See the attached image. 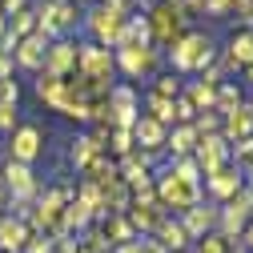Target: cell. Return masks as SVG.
<instances>
[{
  "mask_svg": "<svg viewBox=\"0 0 253 253\" xmlns=\"http://www.w3.org/2000/svg\"><path fill=\"white\" fill-rule=\"evenodd\" d=\"M213 37L205 33H181L173 44H169V60L177 73H205L213 65Z\"/></svg>",
  "mask_w": 253,
  "mask_h": 253,
  "instance_id": "1",
  "label": "cell"
},
{
  "mask_svg": "<svg viewBox=\"0 0 253 253\" xmlns=\"http://www.w3.org/2000/svg\"><path fill=\"white\" fill-rule=\"evenodd\" d=\"M153 197L161 201V209L169 213V209H177V213H185V209H193L197 201H201V185H189V181H181V177H173L169 169L157 177V185H153Z\"/></svg>",
  "mask_w": 253,
  "mask_h": 253,
  "instance_id": "2",
  "label": "cell"
},
{
  "mask_svg": "<svg viewBox=\"0 0 253 253\" xmlns=\"http://www.w3.org/2000/svg\"><path fill=\"white\" fill-rule=\"evenodd\" d=\"M77 28V8L69 0H41L37 8V33L48 41H65V33Z\"/></svg>",
  "mask_w": 253,
  "mask_h": 253,
  "instance_id": "3",
  "label": "cell"
},
{
  "mask_svg": "<svg viewBox=\"0 0 253 253\" xmlns=\"http://www.w3.org/2000/svg\"><path fill=\"white\" fill-rule=\"evenodd\" d=\"M113 73H117V60H113V48H101V44H77V77L84 81H109L113 84Z\"/></svg>",
  "mask_w": 253,
  "mask_h": 253,
  "instance_id": "4",
  "label": "cell"
},
{
  "mask_svg": "<svg viewBox=\"0 0 253 253\" xmlns=\"http://www.w3.org/2000/svg\"><path fill=\"white\" fill-rule=\"evenodd\" d=\"M113 60H117V69H121L125 77L141 81V77H153V73H157L161 52H157L153 44H121V48L113 52Z\"/></svg>",
  "mask_w": 253,
  "mask_h": 253,
  "instance_id": "5",
  "label": "cell"
},
{
  "mask_svg": "<svg viewBox=\"0 0 253 253\" xmlns=\"http://www.w3.org/2000/svg\"><path fill=\"white\" fill-rule=\"evenodd\" d=\"M125 20H129V16H121V12H113L109 4H101V8H92V12L84 16V24H88V33H92V44H101V48H117V44H121V33H125Z\"/></svg>",
  "mask_w": 253,
  "mask_h": 253,
  "instance_id": "6",
  "label": "cell"
},
{
  "mask_svg": "<svg viewBox=\"0 0 253 253\" xmlns=\"http://www.w3.org/2000/svg\"><path fill=\"white\" fill-rule=\"evenodd\" d=\"M253 221V193L249 189H241L237 197H229L225 205L217 209V225H221V237H241V229Z\"/></svg>",
  "mask_w": 253,
  "mask_h": 253,
  "instance_id": "7",
  "label": "cell"
},
{
  "mask_svg": "<svg viewBox=\"0 0 253 253\" xmlns=\"http://www.w3.org/2000/svg\"><path fill=\"white\" fill-rule=\"evenodd\" d=\"M0 181H4L8 201H33L41 193V181H37L33 165H20V161H8L4 169H0Z\"/></svg>",
  "mask_w": 253,
  "mask_h": 253,
  "instance_id": "8",
  "label": "cell"
},
{
  "mask_svg": "<svg viewBox=\"0 0 253 253\" xmlns=\"http://www.w3.org/2000/svg\"><path fill=\"white\" fill-rule=\"evenodd\" d=\"M137 117H141V105H137L133 84H113V92H109V129H133Z\"/></svg>",
  "mask_w": 253,
  "mask_h": 253,
  "instance_id": "9",
  "label": "cell"
},
{
  "mask_svg": "<svg viewBox=\"0 0 253 253\" xmlns=\"http://www.w3.org/2000/svg\"><path fill=\"white\" fill-rule=\"evenodd\" d=\"M145 20H149V33H153V41H157V44H173V41L181 37V20H185V16H181V8H177V4L161 0V4H153V8H149V16H145Z\"/></svg>",
  "mask_w": 253,
  "mask_h": 253,
  "instance_id": "10",
  "label": "cell"
},
{
  "mask_svg": "<svg viewBox=\"0 0 253 253\" xmlns=\"http://www.w3.org/2000/svg\"><path fill=\"white\" fill-rule=\"evenodd\" d=\"M193 161H197V169L205 177L217 173L221 165H229V141L221 137V133H201L197 137V149H193Z\"/></svg>",
  "mask_w": 253,
  "mask_h": 253,
  "instance_id": "11",
  "label": "cell"
},
{
  "mask_svg": "<svg viewBox=\"0 0 253 253\" xmlns=\"http://www.w3.org/2000/svg\"><path fill=\"white\" fill-rule=\"evenodd\" d=\"M125 217H129V225L137 229V237H145V233L153 237L157 225H161L169 213L161 209V201H157V197H133V201H129V213H125Z\"/></svg>",
  "mask_w": 253,
  "mask_h": 253,
  "instance_id": "12",
  "label": "cell"
},
{
  "mask_svg": "<svg viewBox=\"0 0 253 253\" xmlns=\"http://www.w3.org/2000/svg\"><path fill=\"white\" fill-rule=\"evenodd\" d=\"M41 73H48V77H56V81L73 77V73H77V44H73L69 37H65V41H48V52H44Z\"/></svg>",
  "mask_w": 253,
  "mask_h": 253,
  "instance_id": "13",
  "label": "cell"
},
{
  "mask_svg": "<svg viewBox=\"0 0 253 253\" xmlns=\"http://www.w3.org/2000/svg\"><path fill=\"white\" fill-rule=\"evenodd\" d=\"M44 149V137L37 125H16V133H12V157L8 161H20V165H33L37 157Z\"/></svg>",
  "mask_w": 253,
  "mask_h": 253,
  "instance_id": "14",
  "label": "cell"
},
{
  "mask_svg": "<svg viewBox=\"0 0 253 253\" xmlns=\"http://www.w3.org/2000/svg\"><path fill=\"white\" fill-rule=\"evenodd\" d=\"M205 189H209L217 201H229V197H237L241 189H245V177H241V169H237V165H221L217 173H209V177H205Z\"/></svg>",
  "mask_w": 253,
  "mask_h": 253,
  "instance_id": "15",
  "label": "cell"
},
{
  "mask_svg": "<svg viewBox=\"0 0 253 253\" xmlns=\"http://www.w3.org/2000/svg\"><path fill=\"white\" fill-rule=\"evenodd\" d=\"M133 145H141V153H165V137H169V129L165 125H157L153 117H137V125H133Z\"/></svg>",
  "mask_w": 253,
  "mask_h": 253,
  "instance_id": "16",
  "label": "cell"
},
{
  "mask_svg": "<svg viewBox=\"0 0 253 253\" xmlns=\"http://www.w3.org/2000/svg\"><path fill=\"white\" fill-rule=\"evenodd\" d=\"M213 225H217V209L213 205H193V209H185L181 213V229L189 233V241H201L205 233H213Z\"/></svg>",
  "mask_w": 253,
  "mask_h": 253,
  "instance_id": "17",
  "label": "cell"
},
{
  "mask_svg": "<svg viewBox=\"0 0 253 253\" xmlns=\"http://www.w3.org/2000/svg\"><path fill=\"white\" fill-rule=\"evenodd\" d=\"M221 137H225L229 145L233 141H241V137H253V105H237L233 113H225L221 117Z\"/></svg>",
  "mask_w": 253,
  "mask_h": 253,
  "instance_id": "18",
  "label": "cell"
},
{
  "mask_svg": "<svg viewBox=\"0 0 253 253\" xmlns=\"http://www.w3.org/2000/svg\"><path fill=\"white\" fill-rule=\"evenodd\" d=\"M197 129L193 125H173V133L165 137V153L173 157V161H185V157H193V149H197Z\"/></svg>",
  "mask_w": 253,
  "mask_h": 253,
  "instance_id": "19",
  "label": "cell"
},
{
  "mask_svg": "<svg viewBox=\"0 0 253 253\" xmlns=\"http://www.w3.org/2000/svg\"><path fill=\"white\" fill-rule=\"evenodd\" d=\"M12 52H16V65H20V69H41V65H44V52H48V37L33 33V37L16 41Z\"/></svg>",
  "mask_w": 253,
  "mask_h": 253,
  "instance_id": "20",
  "label": "cell"
},
{
  "mask_svg": "<svg viewBox=\"0 0 253 253\" xmlns=\"http://www.w3.org/2000/svg\"><path fill=\"white\" fill-rule=\"evenodd\" d=\"M28 241V225L20 217H0V253H20Z\"/></svg>",
  "mask_w": 253,
  "mask_h": 253,
  "instance_id": "21",
  "label": "cell"
},
{
  "mask_svg": "<svg viewBox=\"0 0 253 253\" xmlns=\"http://www.w3.org/2000/svg\"><path fill=\"white\" fill-rule=\"evenodd\" d=\"M101 153H105V137H101V133H84V137L73 141V153H69V157H73V165H77V169H84V165L97 161Z\"/></svg>",
  "mask_w": 253,
  "mask_h": 253,
  "instance_id": "22",
  "label": "cell"
},
{
  "mask_svg": "<svg viewBox=\"0 0 253 253\" xmlns=\"http://www.w3.org/2000/svg\"><path fill=\"white\" fill-rule=\"evenodd\" d=\"M245 65H253V33H237L229 41V48H225V69L229 73H237Z\"/></svg>",
  "mask_w": 253,
  "mask_h": 253,
  "instance_id": "23",
  "label": "cell"
},
{
  "mask_svg": "<svg viewBox=\"0 0 253 253\" xmlns=\"http://www.w3.org/2000/svg\"><path fill=\"white\" fill-rule=\"evenodd\" d=\"M157 241H161V249L165 253H185V245H189V233L181 229V221H173V217H165L161 225H157V233H153Z\"/></svg>",
  "mask_w": 253,
  "mask_h": 253,
  "instance_id": "24",
  "label": "cell"
},
{
  "mask_svg": "<svg viewBox=\"0 0 253 253\" xmlns=\"http://www.w3.org/2000/svg\"><path fill=\"white\" fill-rule=\"evenodd\" d=\"M105 237H109V245L117 249V245H125V241H137V229L129 225V217L125 213H113V217H105Z\"/></svg>",
  "mask_w": 253,
  "mask_h": 253,
  "instance_id": "25",
  "label": "cell"
},
{
  "mask_svg": "<svg viewBox=\"0 0 253 253\" xmlns=\"http://www.w3.org/2000/svg\"><path fill=\"white\" fill-rule=\"evenodd\" d=\"M185 101L193 105L197 113L213 109V105H217V84H213V81H193V84H189V92H185Z\"/></svg>",
  "mask_w": 253,
  "mask_h": 253,
  "instance_id": "26",
  "label": "cell"
},
{
  "mask_svg": "<svg viewBox=\"0 0 253 253\" xmlns=\"http://www.w3.org/2000/svg\"><path fill=\"white\" fill-rule=\"evenodd\" d=\"M153 41V33H149V20L145 16H129V20H125V33H121V44H149ZM117 44V48H121Z\"/></svg>",
  "mask_w": 253,
  "mask_h": 253,
  "instance_id": "27",
  "label": "cell"
},
{
  "mask_svg": "<svg viewBox=\"0 0 253 253\" xmlns=\"http://www.w3.org/2000/svg\"><path fill=\"white\" fill-rule=\"evenodd\" d=\"M4 33H8L12 41H24V37H33V33H37V12H33V8H24V12L8 16V24H4Z\"/></svg>",
  "mask_w": 253,
  "mask_h": 253,
  "instance_id": "28",
  "label": "cell"
},
{
  "mask_svg": "<svg viewBox=\"0 0 253 253\" xmlns=\"http://www.w3.org/2000/svg\"><path fill=\"white\" fill-rule=\"evenodd\" d=\"M37 97H41L48 109H56V105H60V97H65V81H56V77L41 73V77H37Z\"/></svg>",
  "mask_w": 253,
  "mask_h": 253,
  "instance_id": "29",
  "label": "cell"
},
{
  "mask_svg": "<svg viewBox=\"0 0 253 253\" xmlns=\"http://www.w3.org/2000/svg\"><path fill=\"white\" fill-rule=\"evenodd\" d=\"M88 221H92V209H88L84 201L73 197V201L65 205V217H60V225H65V233H69V229H84Z\"/></svg>",
  "mask_w": 253,
  "mask_h": 253,
  "instance_id": "30",
  "label": "cell"
},
{
  "mask_svg": "<svg viewBox=\"0 0 253 253\" xmlns=\"http://www.w3.org/2000/svg\"><path fill=\"white\" fill-rule=\"evenodd\" d=\"M237 105H241V88H237L233 81H221V84H217V105H213V109L225 117V113H233Z\"/></svg>",
  "mask_w": 253,
  "mask_h": 253,
  "instance_id": "31",
  "label": "cell"
},
{
  "mask_svg": "<svg viewBox=\"0 0 253 253\" xmlns=\"http://www.w3.org/2000/svg\"><path fill=\"white\" fill-rule=\"evenodd\" d=\"M149 113L145 117H153L157 125H165V129H169V125H173V101H165V97H153V92H149Z\"/></svg>",
  "mask_w": 253,
  "mask_h": 253,
  "instance_id": "32",
  "label": "cell"
},
{
  "mask_svg": "<svg viewBox=\"0 0 253 253\" xmlns=\"http://www.w3.org/2000/svg\"><path fill=\"white\" fill-rule=\"evenodd\" d=\"M105 141H109V149H113L117 157H129V153L137 149V145H133V133H129V129H109V133H105Z\"/></svg>",
  "mask_w": 253,
  "mask_h": 253,
  "instance_id": "33",
  "label": "cell"
},
{
  "mask_svg": "<svg viewBox=\"0 0 253 253\" xmlns=\"http://www.w3.org/2000/svg\"><path fill=\"white\" fill-rule=\"evenodd\" d=\"M169 173H173V177H181V181H189V185H201V177H205V173L197 169L193 157H185V161H173V165H169Z\"/></svg>",
  "mask_w": 253,
  "mask_h": 253,
  "instance_id": "34",
  "label": "cell"
},
{
  "mask_svg": "<svg viewBox=\"0 0 253 253\" xmlns=\"http://www.w3.org/2000/svg\"><path fill=\"white\" fill-rule=\"evenodd\" d=\"M81 249H88V253H113V245H109V237H105V229H101V225H92V229L84 233Z\"/></svg>",
  "mask_w": 253,
  "mask_h": 253,
  "instance_id": "35",
  "label": "cell"
},
{
  "mask_svg": "<svg viewBox=\"0 0 253 253\" xmlns=\"http://www.w3.org/2000/svg\"><path fill=\"white\" fill-rule=\"evenodd\" d=\"M153 97L177 101V97H181V81H177V77H157V84H153Z\"/></svg>",
  "mask_w": 253,
  "mask_h": 253,
  "instance_id": "36",
  "label": "cell"
},
{
  "mask_svg": "<svg viewBox=\"0 0 253 253\" xmlns=\"http://www.w3.org/2000/svg\"><path fill=\"white\" fill-rule=\"evenodd\" d=\"M229 157H237V169H241V165L249 169V165H253V137L233 141V145H229Z\"/></svg>",
  "mask_w": 253,
  "mask_h": 253,
  "instance_id": "37",
  "label": "cell"
},
{
  "mask_svg": "<svg viewBox=\"0 0 253 253\" xmlns=\"http://www.w3.org/2000/svg\"><path fill=\"white\" fill-rule=\"evenodd\" d=\"M197 253H229V237H221V233H205L197 241Z\"/></svg>",
  "mask_w": 253,
  "mask_h": 253,
  "instance_id": "38",
  "label": "cell"
},
{
  "mask_svg": "<svg viewBox=\"0 0 253 253\" xmlns=\"http://www.w3.org/2000/svg\"><path fill=\"white\" fill-rule=\"evenodd\" d=\"M24 253H52V237H44V233H28Z\"/></svg>",
  "mask_w": 253,
  "mask_h": 253,
  "instance_id": "39",
  "label": "cell"
},
{
  "mask_svg": "<svg viewBox=\"0 0 253 253\" xmlns=\"http://www.w3.org/2000/svg\"><path fill=\"white\" fill-rule=\"evenodd\" d=\"M0 101H4V105H16V101H20L16 81H0Z\"/></svg>",
  "mask_w": 253,
  "mask_h": 253,
  "instance_id": "40",
  "label": "cell"
},
{
  "mask_svg": "<svg viewBox=\"0 0 253 253\" xmlns=\"http://www.w3.org/2000/svg\"><path fill=\"white\" fill-rule=\"evenodd\" d=\"M0 129H16V105L0 101Z\"/></svg>",
  "mask_w": 253,
  "mask_h": 253,
  "instance_id": "41",
  "label": "cell"
},
{
  "mask_svg": "<svg viewBox=\"0 0 253 253\" xmlns=\"http://www.w3.org/2000/svg\"><path fill=\"white\" fill-rule=\"evenodd\" d=\"M137 249H141V253H165L157 237H137Z\"/></svg>",
  "mask_w": 253,
  "mask_h": 253,
  "instance_id": "42",
  "label": "cell"
},
{
  "mask_svg": "<svg viewBox=\"0 0 253 253\" xmlns=\"http://www.w3.org/2000/svg\"><path fill=\"white\" fill-rule=\"evenodd\" d=\"M0 8H4V16H16L28 8V0H0Z\"/></svg>",
  "mask_w": 253,
  "mask_h": 253,
  "instance_id": "43",
  "label": "cell"
},
{
  "mask_svg": "<svg viewBox=\"0 0 253 253\" xmlns=\"http://www.w3.org/2000/svg\"><path fill=\"white\" fill-rule=\"evenodd\" d=\"M237 245H241L245 253H253V221H249V225L241 229V237H237Z\"/></svg>",
  "mask_w": 253,
  "mask_h": 253,
  "instance_id": "44",
  "label": "cell"
},
{
  "mask_svg": "<svg viewBox=\"0 0 253 253\" xmlns=\"http://www.w3.org/2000/svg\"><path fill=\"white\" fill-rule=\"evenodd\" d=\"M8 73H12V60H8L4 52H0V81H8Z\"/></svg>",
  "mask_w": 253,
  "mask_h": 253,
  "instance_id": "45",
  "label": "cell"
},
{
  "mask_svg": "<svg viewBox=\"0 0 253 253\" xmlns=\"http://www.w3.org/2000/svg\"><path fill=\"white\" fill-rule=\"evenodd\" d=\"M113 253H141V249H137V241H125V245H117Z\"/></svg>",
  "mask_w": 253,
  "mask_h": 253,
  "instance_id": "46",
  "label": "cell"
},
{
  "mask_svg": "<svg viewBox=\"0 0 253 253\" xmlns=\"http://www.w3.org/2000/svg\"><path fill=\"white\" fill-rule=\"evenodd\" d=\"M241 73H245V81H249V84H253V65H245V69H241Z\"/></svg>",
  "mask_w": 253,
  "mask_h": 253,
  "instance_id": "47",
  "label": "cell"
},
{
  "mask_svg": "<svg viewBox=\"0 0 253 253\" xmlns=\"http://www.w3.org/2000/svg\"><path fill=\"white\" fill-rule=\"evenodd\" d=\"M4 24H8V16H4V8H0V33H4Z\"/></svg>",
  "mask_w": 253,
  "mask_h": 253,
  "instance_id": "48",
  "label": "cell"
},
{
  "mask_svg": "<svg viewBox=\"0 0 253 253\" xmlns=\"http://www.w3.org/2000/svg\"><path fill=\"white\" fill-rule=\"evenodd\" d=\"M229 253H245V249H241V245H229Z\"/></svg>",
  "mask_w": 253,
  "mask_h": 253,
  "instance_id": "49",
  "label": "cell"
},
{
  "mask_svg": "<svg viewBox=\"0 0 253 253\" xmlns=\"http://www.w3.org/2000/svg\"><path fill=\"white\" fill-rule=\"evenodd\" d=\"M0 201H4V181H0Z\"/></svg>",
  "mask_w": 253,
  "mask_h": 253,
  "instance_id": "50",
  "label": "cell"
},
{
  "mask_svg": "<svg viewBox=\"0 0 253 253\" xmlns=\"http://www.w3.org/2000/svg\"><path fill=\"white\" fill-rule=\"evenodd\" d=\"M77 253H88V249H81V245H77Z\"/></svg>",
  "mask_w": 253,
  "mask_h": 253,
  "instance_id": "51",
  "label": "cell"
}]
</instances>
